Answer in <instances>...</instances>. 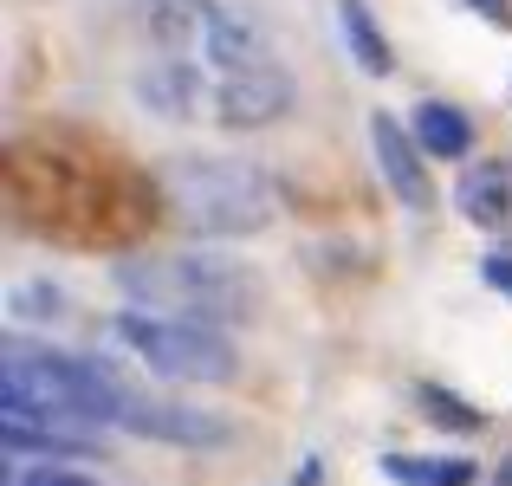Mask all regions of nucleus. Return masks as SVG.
<instances>
[{"label": "nucleus", "instance_id": "nucleus-1", "mask_svg": "<svg viewBox=\"0 0 512 486\" xmlns=\"http://www.w3.org/2000/svg\"><path fill=\"white\" fill-rule=\"evenodd\" d=\"M163 59L137 72V98L175 124L266 130L292 111V72L273 59L260 33L227 7H169Z\"/></svg>", "mask_w": 512, "mask_h": 486}, {"label": "nucleus", "instance_id": "nucleus-2", "mask_svg": "<svg viewBox=\"0 0 512 486\" xmlns=\"http://www.w3.org/2000/svg\"><path fill=\"white\" fill-rule=\"evenodd\" d=\"M117 286L137 312L156 318H188V324H247L260 312V286L240 260L221 253H156V260H124L117 266Z\"/></svg>", "mask_w": 512, "mask_h": 486}, {"label": "nucleus", "instance_id": "nucleus-3", "mask_svg": "<svg viewBox=\"0 0 512 486\" xmlns=\"http://www.w3.org/2000/svg\"><path fill=\"white\" fill-rule=\"evenodd\" d=\"M163 195H169L175 221L201 240L260 234L279 214L273 175L253 169V162H234V156H175L163 169Z\"/></svg>", "mask_w": 512, "mask_h": 486}, {"label": "nucleus", "instance_id": "nucleus-4", "mask_svg": "<svg viewBox=\"0 0 512 486\" xmlns=\"http://www.w3.org/2000/svg\"><path fill=\"white\" fill-rule=\"evenodd\" d=\"M111 331H117V344L150 376H163V383H234L240 376V350L227 344V331H214V324L124 312Z\"/></svg>", "mask_w": 512, "mask_h": 486}, {"label": "nucleus", "instance_id": "nucleus-5", "mask_svg": "<svg viewBox=\"0 0 512 486\" xmlns=\"http://www.w3.org/2000/svg\"><path fill=\"white\" fill-rule=\"evenodd\" d=\"M117 428L143 441H175V448H221L227 441V422L208 409H188V402H169V396H150V389H130L124 383V402H117Z\"/></svg>", "mask_w": 512, "mask_h": 486}, {"label": "nucleus", "instance_id": "nucleus-6", "mask_svg": "<svg viewBox=\"0 0 512 486\" xmlns=\"http://www.w3.org/2000/svg\"><path fill=\"white\" fill-rule=\"evenodd\" d=\"M370 143H376V162H383V182H389V195L402 201V208H428V175H422V162H415V143H409V130L396 124V117H383L376 111L370 117Z\"/></svg>", "mask_w": 512, "mask_h": 486}, {"label": "nucleus", "instance_id": "nucleus-7", "mask_svg": "<svg viewBox=\"0 0 512 486\" xmlns=\"http://www.w3.org/2000/svg\"><path fill=\"white\" fill-rule=\"evenodd\" d=\"M461 214L474 227H506L512 221V162H474L461 175Z\"/></svg>", "mask_w": 512, "mask_h": 486}, {"label": "nucleus", "instance_id": "nucleus-8", "mask_svg": "<svg viewBox=\"0 0 512 486\" xmlns=\"http://www.w3.org/2000/svg\"><path fill=\"white\" fill-rule=\"evenodd\" d=\"M415 143L428 156H467L474 150V124L454 104H415Z\"/></svg>", "mask_w": 512, "mask_h": 486}, {"label": "nucleus", "instance_id": "nucleus-9", "mask_svg": "<svg viewBox=\"0 0 512 486\" xmlns=\"http://www.w3.org/2000/svg\"><path fill=\"white\" fill-rule=\"evenodd\" d=\"M383 474L396 486H474V461H454V454H389Z\"/></svg>", "mask_w": 512, "mask_h": 486}, {"label": "nucleus", "instance_id": "nucleus-10", "mask_svg": "<svg viewBox=\"0 0 512 486\" xmlns=\"http://www.w3.org/2000/svg\"><path fill=\"white\" fill-rule=\"evenodd\" d=\"M338 20H344V39H350V52H357V65H363V72H370V78H389L396 52H389V39L376 33L370 7H363V0H338Z\"/></svg>", "mask_w": 512, "mask_h": 486}, {"label": "nucleus", "instance_id": "nucleus-11", "mask_svg": "<svg viewBox=\"0 0 512 486\" xmlns=\"http://www.w3.org/2000/svg\"><path fill=\"white\" fill-rule=\"evenodd\" d=\"M422 402H428V409H441L435 415L441 428H480V409H474V402H454V396H441V389H422Z\"/></svg>", "mask_w": 512, "mask_h": 486}, {"label": "nucleus", "instance_id": "nucleus-12", "mask_svg": "<svg viewBox=\"0 0 512 486\" xmlns=\"http://www.w3.org/2000/svg\"><path fill=\"white\" fill-rule=\"evenodd\" d=\"M20 486H98L91 474H78V467H59V461H39V467H26Z\"/></svg>", "mask_w": 512, "mask_h": 486}, {"label": "nucleus", "instance_id": "nucleus-13", "mask_svg": "<svg viewBox=\"0 0 512 486\" xmlns=\"http://www.w3.org/2000/svg\"><path fill=\"white\" fill-rule=\"evenodd\" d=\"M487 279L500 292H512V253H493V260H487Z\"/></svg>", "mask_w": 512, "mask_h": 486}, {"label": "nucleus", "instance_id": "nucleus-14", "mask_svg": "<svg viewBox=\"0 0 512 486\" xmlns=\"http://www.w3.org/2000/svg\"><path fill=\"white\" fill-rule=\"evenodd\" d=\"M493 486H512V461H506V467H500V474H493Z\"/></svg>", "mask_w": 512, "mask_h": 486}]
</instances>
